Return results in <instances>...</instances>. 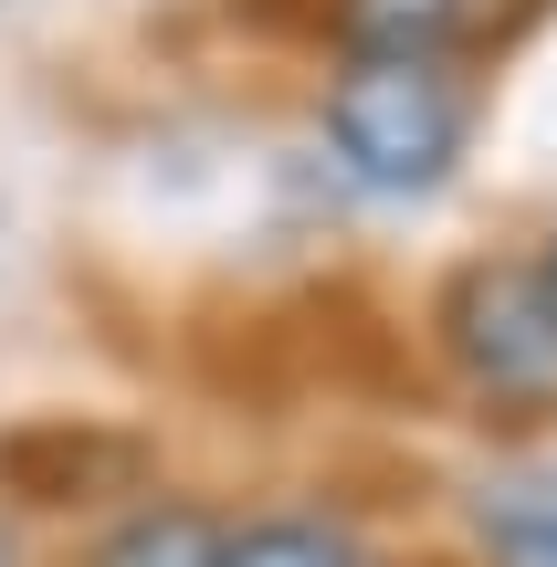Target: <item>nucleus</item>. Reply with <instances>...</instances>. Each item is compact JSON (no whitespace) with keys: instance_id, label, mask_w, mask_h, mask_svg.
Returning a JSON list of instances; mask_svg holds the SVG:
<instances>
[{"instance_id":"obj_3","label":"nucleus","mask_w":557,"mask_h":567,"mask_svg":"<svg viewBox=\"0 0 557 567\" xmlns=\"http://www.w3.org/2000/svg\"><path fill=\"white\" fill-rule=\"evenodd\" d=\"M221 547H231V526L210 505H179V494H147V505H126L116 526L84 547V567H221Z\"/></svg>"},{"instance_id":"obj_4","label":"nucleus","mask_w":557,"mask_h":567,"mask_svg":"<svg viewBox=\"0 0 557 567\" xmlns=\"http://www.w3.org/2000/svg\"><path fill=\"white\" fill-rule=\"evenodd\" d=\"M474 536L495 567H557V473H505L474 494Z\"/></svg>"},{"instance_id":"obj_2","label":"nucleus","mask_w":557,"mask_h":567,"mask_svg":"<svg viewBox=\"0 0 557 567\" xmlns=\"http://www.w3.org/2000/svg\"><path fill=\"white\" fill-rule=\"evenodd\" d=\"M442 347L484 421H547L557 410V316L537 264H463L442 295Z\"/></svg>"},{"instance_id":"obj_7","label":"nucleus","mask_w":557,"mask_h":567,"mask_svg":"<svg viewBox=\"0 0 557 567\" xmlns=\"http://www.w3.org/2000/svg\"><path fill=\"white\" fill-rule=\"evenodd\" d=\"M537 284H547V316H557V231H547V252H537Z\"/></svg>"},{"instance_id":"obj_6","label":"nucleus","mask_w":557,"mask_h":567,"mask_svg":"<svg viewBox=\"0 0 557 567\" xmlns=\"http://www.w3.org/2000/svg\"><path fill=\"white\" fill-rule=\"evenodd\" d=\"M474 21V0H337L348 53H442Z\"/></svg>"},{"instance_id":"obj_8","label":"nucleus","mask_w":557,"mask_h":567,"mask_svg":"<svg viewBox=\"0 0 557 567\" xmlns=\"http://www.w3.org/2000/svg\"><path fill=\"white\" fill-rule=\"evenodd\" d=\"M0 567H21V547H11V536H0Z\"/></svg>"},{"instance_id":"obj_1","label":"nucleus","mask_w":557,"mask_h":567,"mask_svg":"<svg viewBox=\"0 0 557 567\" xmlns=\"http://www.w3.org/2000/svg\"><path fill=\"white\" fill-rule=\"evenodd\" d=\"M463 137H474V105H463L453 63L442 53H348L327 84V147L358 189L379 200H421V189L453 179Z\"/></svg>"},{"instance_id":"obj_5","label":"nucleus","mask_w":557,"mask_h":567,"mask_svg":"<svg viewBox=\"0 0 557 567\" xmlns=\"http://www.w3.org/2000/svg\"><path fill=\"white\" fill-rule=\"evenodd\" d=\"M221 567H369V547L337 515H252V526H231Z\"/></svg>"}]
</instances>
